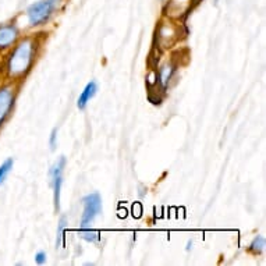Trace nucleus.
Wrapping results in <instances>:
<instances>
[{
    "label": "nucleus",
    "mask_w": 266,
    "mask_h": 266,
    "mask_svg": "<svg viewBox=\"0 0 266 266\" xmlns=\"http://www.w3.org/2000/svg\"><path fill=\"white\" fill-rule=\"evenodd\" d=\"M32 52H34V46L31 41H24L17 46V49L14 50L9 62L10 74L20 75L28 70L32 60Z\"/></svg>",
    "instance_id": "f257e3e1"
},
{
    "label": "nucleus",
    "mask_w": 266,
    "mask_h": 266,
    "mask_svg": "<svg viewBox=\"0 0 266 266\" xmlns=\"http://www.w3.org/2000/svg\"><path fill=\"white\" fill-rule=\"evenodd\" d=\"M98 91V85H96V82L95 81H91V82H88L87 87L84 88V91L81 92L80 98H78V102H77V106H78V109H85L88 105V102L92 99L93 96H95V93Z\"/></svg>",
    "instance_id": "0eeeda50"
},
{
    "label": "nucleus",
    "mask_w": 266,
    "mask_h": 266,
    "mask_svg": "<svg viewBox=\"0 0 266 266\" xmlns=\"http://www.w3.org/2000/svg\"><path fill=\"white\" fill-rule=\"evenodd\" d=\"M13 99H14V96H13L10 88H2L0 89V125L9 114V110L13 105Z\"/></svg>",
    "instance_id": "39448f33"
},
{
    "label": "nucleus",
    "mask_w": 266,
    "mask_h": 266,
    "mask_svg": "<svg viewBox=\"0 0 266 266\" xmlns=\"http://www.w3.org/2000/svg\"><path fill=\"white\" fill-rule=\"evenodd\" d=\"M56 132L57 131L53 130L52 131V136H50V147H52V149H55L56 147Z\"/></svg>",
    "instance_id": "ddd939ff"
},
{
    "label": "nucleus",
    "mask_w": 266,
    "mask_h": 266,
    "mask_svg": "<svg viewBox=\"0 0 266 266\" xmlns=\"http://www.w3.org/2000/svg\"><path fill=\"white\" fill-rule=\"evenodd\" d=\"M57 5H59V0H39L37 3L31 5L27 10L30 24L35 27V25H41L45 21H48Z\"/></svg>",
    "instance_id": "f03ea898"
},
{
    "label": "nucleus",
    "mask_w": 266,
    "mask_h": 266,
    "mask_svg": "<svg viewBox=\"0 0 266 266\" xmlns=\"http://www.w3.org/2000/svg\"><path fill=\"white\" fill-rule=\"evenodd\" d=\"M66 166V158L62 156L59 161L50 169V177H52V187H53V202H55L56 213L60 211V194H62L63 184V170Z\"/></svg>",
    "instance_id": "20e7f679"
},
{
    "label": "nucleus",
    "mask_w": 266,
    "mask_h": 266,
    "mask_svg": "<svg viewBox=\"0 0 266 266\" xmlns=\"http://www.w3.org/2000/svg\"><path fill=\"white\" fill-rule=\"evenodd\" d=\"M17 28L13 25L0 27V48H7L17 39Z\"/></svg>",
    "instance_id": "423d86ee"
},
{
    "label": "nucleus",
    "mask_w": 266,
    "mask_h": 266,
    "mask_svg": "<svg viewBox=\"0 0 266 266\" xmlns=\"http://www.w3.org/2000/svg\"><path fill=\"white\" fill-rule=\"evenodd\" d=\"M35 262H37L38 265H42V263H45V262H46V252H44V251L38 252V254L35 255Z\"/></svg>",
    "instance_id": "f8f14e48"
},
{
    "label": "nucleus",
    "mask_w": 266,
    "mask_h": 266,
    "mask_svg": "<svg viewBox=\"0 0 266 266\" xmlns=\"http://www.w3.org/2000/svg\"><path fill=\"white\" fill-rule=\"evenodd\" d=\"M265 249V237L263 235H256L251 245H249V251L254 252V254H260L262 251Z\"/></svg>",
    "instance_id": "1a4fd4ad"
},
{
    "label": "nucleus",
    "mask_w": 266,
    "mask_h": 266,
    "mask_svg": "<svg viewBox=\"0 0 266 266\" xmlns=\"http://www.w3.org/2000/svg\"><path fill=\"white\" fill-rule=\"evenodd\" d=\"M84 204V212L81 216V229H87L93 223V220L99 216L102 211V199L99 194H89L82 199Z\"/></svg>",
    "instance_id": "7ed1b4c3"
},
{
    "label": "nucleus",
    "mask_w": 266,
    "mask_h": 266,
    "mask_svg": "<svg viewBox=\"0 0 266 266\" xmlns=\"http://www.w3.org/2000/svg\"><path fill=\"white\" fill-rule=\"evenodd\" d=\"M13 165H14V161H13L12 158H9V159H6V161L2 163V166H0V186L6 181L7 176L12 172Z\"/></svg>",
    "instance_id": "6e6552de"
},
{
    "label": "nucleus",
    "mask_w": 266,
    "mask_h": 266,
    "mask_svg": "<svg viewBox=\"0 0 266 266\" xmlns=\"http://www.w3.org/2000/svg\"><path fill=\"white\" fill-rule=\"evenodd\" d=\"M64 229H66V217H62L60 222H59V226H57V235H56V248L60 247L63 242V238H64Z\"/></svg>",
    "instance_id": "9b49d317"
},
{
    "label": "nucleus",
    "mask_w": 266,
    "mask_h": 266,
    "mask_svg": "<svg viewBox=\"0 0 266 266\" xmlns=\"http://www.w3.org/2000/svg\"><path fill=\"white\" fill-rule=\"evenodd\" d=\"M81 237H82V238L88 242H96V241H99L100 234L98 233V231H92V230H89L87 227V229L81 230Z\"/></svg>",
    "instance_id": "9d476101"
}]
</instances>
